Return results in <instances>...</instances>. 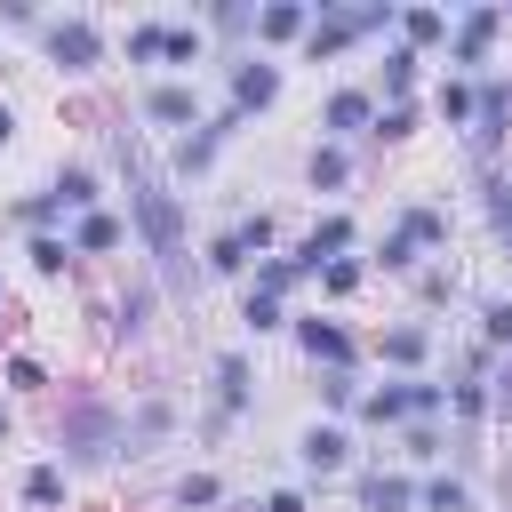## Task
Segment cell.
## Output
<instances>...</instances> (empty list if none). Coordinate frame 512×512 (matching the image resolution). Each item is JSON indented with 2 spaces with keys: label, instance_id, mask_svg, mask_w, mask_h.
Listing matches in <instances>:
<instances>
[{
  "label": "cell",
  "instance_id": "9",
  "mask_svg": "<svg viewBox=\"0 0 512 512\" xmlns=\"http://www.w3.org/2000/svg\"><path fill=\"white\" fill-rule=\"evenodd\" d=\"M136 120H144V128L192 136L208 112H200V88H192V80H144V88H136Z\"/></svg>",
  "mask_w": 512,
  "mask_h": 512
},
{
  "label": "cell",
  "instance_id": "30",
  "mask_svg": "<svg viewBox=\"0 0 512 512\" xmlns=\"http://www.w3.org/2000/svg\"><path fill=\"white\" fill-rule=\"evenodd\" d=\"M416 512H480V504H472L464 472H432V480H416Z\"/></svg>",
  "mask_w": 512,
  "mask_h": 512
},
{
  "label": "cell",
  "instance_id": "48",
  "mask_svg": "<svg viewBox=\"0 0 512 512\" xmlns=\"http://www.w3.org/2000/svg\"><path fill=\"white\" fill-rule=\"evenodd\" d=\"M256 512H312V496L304 488H272V496H256Z\"/></svg>",
  "mask_w": 512,
  "mask_h": 512
},
{
  "label": "cell",
  "instance_id": "19",
  "mask_svg": "<svg viewBox=\"0 0 512 512\" xmlns=\"http://www.w3.org/2000/svg\"><path fill=\"white\" fill-rule=\"evenodd\" d=\"M360 512H416V472H352Z\"/></svg>",
  "mask_w": 512,
  "mask_h": 512
},
{
  "label": "cell",
  "instance_id": "38",
  "mask_svg": "<svg viewBox=\"0 0 512 512\" xmlns=\"http://www.w3.org/2000/svg\"><path fill=\"white\" fill-rule=\"evenodd\" d=\"M168 504H176V512H216V504H224V480H216V472H184V480L168 488Z\"/></svg>",
  "mask_w": 512,
  "mask_h": 512
},
{
  "label": "cell",
  "instance_id": "35",
  "mask_svg": "<svg viewBox=\"0 0 512 512\" xmlns=\"http://www.w3.org/2000/svg\"><path fill=\"white\" fill-rule=\"evenodd\" d=\"M368 272H392V280H408V272H424V248H416L408 232H384V240L368 248Z\"/></svg>",
  "mask_w": 512,
  "mask_h": 512
},
{
  "label": "cell",
  "instance_id": "39",
  "mask_svg": "<svg viewBox=\"0 0 512 512\" xmlns=\"http://www.w3.org/2000/svg\"><path fill=\"white\" fill-rule=\"evenodd\" d=\"M296 280H304V264H296L288 248H280V256H256V272H248V288H264V296H288Z\"/></svg>",
  "mask_w": 512,
  "mask_h": 512
},
{
  "label": "cell",
  "instance_id": "6",
  "mask_svg": "<svg viewBox=\"0 0 512 512\" xmlns=\"http://www.w3.org/2000/svg\"><path fill=\"white\" fill-rule=\"evenodd\" d=\"M176 424H184V408H176L168 392H136V400L120 408V464H136V456H160V448L176 440Z\"/></svg>",
  "mask_w": 512,
  "mask_h": 512
},
{
  "label": "cell",
  "instance_id": "28",
  "mask_svg": "<svg viewBox=\"0 0 512 512\" xmlns=\"http://www.w3.org/2000/svg\"><path fill=\"white\" fill-rule=\"evenodd\" d=\"M120 56H128L136 72H152V64H168V16H136V24L120 32Z\"/></svg>",
  "mask_w": 512,
  "mask_h": 512
},
{
  "label": "cell",
  "instance_id": "52",
  "mask_svg": "<svg viewBox=\"0 0 512 512\" xmlns=\"http://www.w3.org/2000/svg\"><path fill=\"white\" fill-rule=\"evenodd\" d=\"M0 320H8V296H0Z\"/></svg>",
  "mask_w": 512,
  "mask_h": 512
},
{
  "label": "cell",
  "instance_id": "18",
  "mask_svg": "<svg viewBox=\"0 0 512 512\" xmlns=\"http://www.w3.org/2000/svg\"><path fill=\"white\" fill-rule=\"evenodd\" d=\"M16 496H24V512H64V504H72V472H64L56 456H40V464H24Z\"/></svg>",
  "mask_w": 512,
  "mask_h": 512
},
{
  "label": "cell",
  "instance_id": "27",
  "mask_svg": "<svg viewBox=\"0 0 512 512\" xmlns=\"http://www.w3.org/2000/svg\"><path fill=\"white\" fill-rule=\"evenodd\" d=\"M448 24H456V8H400V48L432 56V48H448Z\"/></svg>",
  "mask_w": 512,
  "mask_h": 512
},
{
  "label": "cell",
  "instance_id": "2",
  "mask_svg": "<svg viewBox=\"0 0 512 512\" xmlns=\"http://www.w3.org/2000/svg\"><path fill=\"white\" fill-rule=\"evenodd\" d=\"M56 464H64V472H112V464H120V400L72 392V400L56 408Z\"/></svg>",
  "mask_w": 512,
  "mask_h": 512
},
{
  "label": "cell",
  "instance_id": "1",
  "mask_svg": "<svg viewBox=\"0 0 512 512\" xmlns=\"http://www.w3.org/2000/svg\"><path fill=\"white\" fill-rule=\"evenodd\" d=\"M112 168H120V192H128V232L144 240V272L168 288V304L176 312H192V296H200V264H192V232H184V192H176V176H168V160L144 144V128H112Z\"/></svg>",
  "mask_w": 512,
  "mask_h": 512
},
{
  "label": "cell",
  "instance_id": "45",
  "mask_svg": "<svg viewBox=\"0 0 512 512\" xmlns=\"http://www.w3.org/2000/svg\"><path fill=\"white\" fill-rule=\"evenodd\" d=\"M416 304H456V264H424L416 272Z\"/></svg>",
  "mask_w": 512,
  "mask_h": 512
},
{
  "label": "cell",
  "instance_id": "14",
  "mask_svg": "<svg viewBox=\"0 0 512 512\" xmlns=\"http://www.w3.org/2000/svg\"><path fill=\"white\" fill-rule=\"evenodd\" d=\"M360 248V224L344 216V208H328V216H312V232L288 248L296 264H304V280H320V264H336V256H352Z\"/></svg>",
  "mask_w": 512,
  "mask_h": 512
},
{
  "label": "cell",
  "instance_id": "32",
  "mask_svg": "<svg viewBox=\"0 0 512 512\" xmlns=\"http://www.w3.org/2000/svg\"><path fill=\"white\" fill-rule=\"evenodd\" d=\"M280 328H296V320H288V304H280V296H264V288H248V296H240V336H256V344H264V336H280Z\"/></svg>",
  "mask_w": 512,
  "mask_h": 512
},
{
  "label": "cell",
  "instance_id": "33",
  "mask_svg": "<svg viewBox=\"0 0 512 512\" xmlns=\"http://www.w3.org/2000/svg\"><path fill=\"white\" fill-rule=\"evenodd\" d=\"M432 112H440L448 128H472V112H480V80H456V72H448V80L432 88Z\"/></svg>",
  "mask_w": 512,
  "mask_h": 512
},
{
  "label": "cell",
  "instance_id": "4",
  "mask_svg": "<svg viewBox=\"0 0 512 512\" xmlns=\"http://www.w3.org/2000/svg\"><path fill=\"white\" fill-rule=\"evenodd\" d=\"M496 40H504V8H488V0H472V8H456V24H448V72L456 80H488V64H496Z\"/></svg>",
  "mask_w": 512,
  "mask_h": 512
},
{
  "label": "cell",
  "instance_id": "34",
  "mask_svg": "<svg viewBox=\"0 0 512 512\" xmlns=\"http://www.w3.org/2000/svg\"><path fill=\"white\" fill-rule=\"evenodd\" d=\"M24 256H32V272H40V280H64V272L80 264V256H72V232H32V240H24Z\"/></svg>",
  "mask_w": 512,
  "mask_h": 512
},
{
  "label": "cell",
  "instance_id": "47",
  "mask_svg": "<svg viewBox=\"0 0 512 512\" xmlns=\"http://www.w3.org/2000/svg\"><path fill=\"white\" fill-rule=\"evenodd\" d=\"M0 24H8V32H32V40H40L48 8H32V0H0Z\"/></svg>",
  "mask_w": 512,
  "mask_h": 512
},
{
  "label": "cell",
  "instance_id": "15",
  "mask_svg": "<svg viewBox=\"0 0 512 512\" xmlns=\"http://www.w3.org/2000/svg\"><path fill=\"white\" fill-rule=\"evenodd\" d=\"M416 392H424V376H384V384L360 392L352 416H360V424H384V432H392V424H416Z\"/></svg>",
  "mask_w": 512,
  "mask_h": 512
},
{
  "label": "cell",
  "instance_id": "13",
  "mask_svg": "<svg viewBox=\"0 0 512 512\" xmlns=\"http://www.w3.org/2000/svg\"><path fill=\"white\" fill-rule=\"evenodd\" d=\"M328 144H352V136H376V88H328L320 96V120H312Z\"/></svg>",
  "mask_w": 512,
  "mask_h": 512
},
{
  "label": "cell",
  "instance_id": "40",
  "mask_svg": "<svg viewBox=\"0 0 512 512\" xmlns=\"http://www.w3.org/2000/svg\"><path fill=\"white\" fill-rule=\"evenodd\" d=\"M360 288H368V256H336V264H320V296L344 304V296H360Z\"/></svg>",
  "mask_w": 512,
  "mask_h": 512
},
{
  "label": "cell",
  "instance_id": "26",
  "mask_svg": "<svg viewBox=\"0 0 512 512\" xmlns=\"http://www.w3.org/2000/svg\"><path fill=\"white\" fill-rule=\"evenodd\" d=\"M200 272H208V280H248V272H256V256H248V240L224 224V232H208V248H200Z\"/></svg>",
  "mask_w": 512,
  "mask_h": 512
},
{
  "label": "cell",
  "instance_id": "5",
  "mask_svg": "<svg viewBox=\"0 0 512 512\" xmlns=\"http://www.w3.org/2000/svg\"><path fill=\"white\" fill-rule=\"evenodd\" d=\"M240 128H248V112L216 104V112H208V120H200L192 136H176V152H168V176H176V184H200V176H208V168L224 160V144H232Z\"/></svg>",
  "mask_w": 512,
  "mask_h": 512
},
{
  "label": "cell",
  "instance_id": "25",
  "mask_svg": "<svg viewBox=\"0 0 512 512\" xmlns=\"http://www.w3.org/2000/svg\"><path fill=\"white\" fill-rule=\"evenodd\" d=\"M8 224H24V240L32 232H72V208L40 184V192H24V200H8Z\"/></svg>",
  "mask_w": 512,
  "mask_h": 512
},
{
  "label": "cell",
  "instance_id": "37",
  "mask_svg": "<svg viewBox=\"0 0 512 512\" xmlns=\"http://www.w3.org/2000/svg\"><path fill=\"white\" fill-rule=\"evenodd\" d=\"M400 456H408V464H416V472H424V464H440V456H448V432H440V424H424V416H416V424H400Z\"/></svg>",
  "mask_w": 512,
  "mask_h": 512
},
{
  "label": "cell",
  "instance_id": "36",
  "mask_svg": "<svg viewBox=\"0 0 512 512\" xmlns=\"http://www.w3.org/2000/svg\"><path fill=\"white\" fill-rule=\"evenodd\" d=\"M312 392L328 416H352L360 408V368H312Z\"/></svg>",
  "mask_w": 512,
  "mask_h": 512
},
{
  "label": "cell",
  "instance_id": "44",
  "mask_svg": "<svg viewBox=\"0 0 512 512\" xmlns=\"http://www.w3.org/2000/svg\"><path fill=\"white\" fill-rule=\"evenodd\" d=\"M488 424H512V352H496L488 368Z\"/></svg>",
  "mask_w": 512,
  "mask_h": 512
},
{
  "label": "cell",
  "instance_id": "12",
  "mask_svg": "<svg viewBox=\"0 0 512 512\" xmlns=\"http://www.w3.org/2000/svg\"><path fill=\"white\" fill-rule=\"evenodd\" d=\"M296 472H304V480H336V472H352V432H344L336 416H312V424L296 432Z\"/></svg>",
  "mask_w": 512,
  "mask_h": 512
},
{
  "label": "cell",
  "instance_id": "17",
  "mask_svg": "<svg viewBox=\"0 0 512 512\" xmlns=\"http://www.w3.org/2000/svg\"><path fill=\"white\" fill-rule=\"evenodd\" d=\"M376 360H384L392 376H424V360H432V320H392V328L376 336Z\"/></svg>",
  "mask_w": 512,
  "mask_h": 512
},
{
  "label": "cell",
  "instance_id": "23",
  "mask_svg": "<svg viewBox=\"0 0 512 512\" xmlns=\"http://www.w3.org/2000/svg\"><path fill=\"white\" fill-rule=\"evenodd\" d=\"M48 192H56L72 216H96V208H104V176H96L88 160H64V168L48 176Z\"/></svg>",
  "mask_w": 512,
  "mask_h": 512
},
{
  "label": "cell",
  "instance_id": "21",
  "mask_svg": "<svg viewBox=\"0 0 512 512\" xmlns=\"http://www.w3.org/2000/svg\"><path fill=\"white\" fill-rule=\"evenodd\" d=\"M200 64H216V48H208L200 16H168V72H176V80H192Z\"/></svg>",
  "mask_w": 512,
  "mask_h": 512
},
{
  "label": "cell",
  "instance_id": "42",
  "mask_svg": "<svg viewBox=\"0 0 512 512\" xmlns=\"http://www.w3.org/2000/svg\"><path fill=\"white\" fill-rule=\"evenodd\" d=\"M480 344L512 352V296H480Z\"/></svg>",
  "mask_w": 512,
  "mask_h": 512
},
{
  "label": "cell",
  "instance_id": "10",
  "mask_svg": "<svg viewBox=\"0 0 512 512\" xmlns=\"http://www.w3.org/2000/svg\"><path fill=\"white\" fill-rule=\"evenodd\" d=\"M208 392H216V416H224V424L256 416V360H248V344H224V352L208 360Z\"/></svg>",
  "mask_w": 512,
  "mask_h": 512
},
{
  "label": "cell",
  "instance_id": "3",
  "mask_svg": "<svg viewBox=\"0 0 512 512\" xmlns=\"http://www.w3.org/2000/svg\"><path fill=\"white\" fill-rule=\"evenodd\" d=\"M40 64L56 72V80H96L104 64H112V40H104V24L96 16H48L40 24Z\"/></svg>",
  "mask_w": 512,
  "mask_h": 512
},
{
  "label": "cell",
  "instance_id": "53",
  "mask_svg": "<svg viewBox=\"0 0 512 512\" xmlns=\"http://www.w3.org/2000/svg\"><path fill=\"white\" fill-rule=\"evenodd\" d=\"M0 296H8V288H0Z\"/></svg>",
  "mask_w": 512,
  "mask_h": 512
},
{
  "label": "cell",
  "instance_id": "31",
  "mask_svg": "<svg viewBox=\"0 0 512 512\" xmlns=\"http://www.w3.org/2000/svg\"><path fill=\"white\" fill-rule=\"evenodd\" d=\"M480 216H488L496 248H512V168H488L480 176Z\"/></svg>",
  "mask_w": 512,
  "mask_h": 512
},
{
  "label": "cell",
  "instance_id": "22",
  "mask_svg": "<svg viewBox=\"0 0 512 512\" xmlns=\"http://www.w3.org/2000/svg\"><path fill=\"white\" fill-rule=\"evenodd\" d=\"M416 80H424V56L416 48H384V72H376V104H416Z\"/></svg>",
  "mask_w": 512,
  "mask_h": 512
},
{
  "label": "cell",
  "instance_id": "49",
  "mask_svg": "<svg viewBox=\"0 0 512 512\" xmlns=\"http://www.w3.org/2000/svg\"><path fill=\"white\" fill-rule=\"evenodd\" d=\"M0 144H16V104H0Z\"/></svg>",
  "mask_w": 512,
  "mask_h": 512
},
{
  "label": "cell",
  "instance_id": "8",
  "mask_svg": "<svg viewBox=\"0 0 512 512\" xmlns=\"http://www.w3.org/2000/svg\"><path fill=\"white\" fill-rule=\"evenodd\" d=\"M160 304H168V288H160V280L136 264V272L120 280L112 312H104V320H112V344H144V336H152V320H160Z\"/></svg>",
  "mask_w": 512,
  "mask_h": 512
},
{
  "label": "cell",
  "instance_id": "46",
  "mask_svg": "<svg viewBox=\"0 0 512 512\" xmlns=\"http://www.w3.org/2000/svg\"><path fill=\"white\" fill-rule=\"evenodd\" d=\"M232 232H240V240H248V256H272V240H280V224H272V216H264V208H256V216H240V224H232Z\"/></svg>",
  "mask_w": 512,
  "mask_h": 512
},
{
  "label": "cell",
  "instance_id": "7",
  "mask_svg": "<svg viewBox=\"0 0 512 512\" xmlns=\"http://www.w3.org/2000/svg\"><path fill=\"white\" fill-rule=\"evenodd\" d=\"M280 88H288V72H280L264 48L224 56V104H232V112H248V120H256V112H272V104H280Z\"/></svg>",
  "mask_w": 512,
  "mask_h": 512
},
{
  "label": "cell",
  "instance_id": "11",
  "mask_svg": "<svg viewBox=\"0 0 512 512\" xmlns=\"http://www.w3.org/2000/svg\"><path fill=\"white\" fill-rule=\"evenodd\" d=\"M288 336H296L304 368H360V336H352L344 320H328V312H304Z\"/></svg>",
  "mask_w": 512,
  "mask_h": 512
},
{
  "label": "cell",
  "instance_id": "20",
  "mask_svg": "<svg viewBox=\"0 0 512 512\" xmlns=\"http://www.w3.org/2000/svg\"><path fill=\"white\" fill-rule=\"evenodd\" d=\"M120 248H128V216H120V208L72 216V256H120Z\"/></svg>",
  "mask_w": 512,
  "mask_h": 512
},
{
  "label": "cell",
  "instance_id": "50",
  "mask_svg": "<svg viewBox=\"0 0 512 512\" xmlns=\"http://www.w3.org/2000/svg\"><path fill=\"white\" fill-rule=\"evenodd\" d=\"M8 432H16V408H8V400H0V448H8Z\"/></svg>",
  "mask_w": 512,
  "mask_h": 512
},
{
  "label": "cell",
  "instance_id": "29",
  "mask_svg": "<svg viewBox=\"0 0 512 512\" xmlns=\"http://www.w3.org/2000/svg\"><path fill=\"white\" fill-rule=\"evenodd\" d=\"M392 232H408L424 256H440V248H448V208H432V200H408V208L392 216Z\"/></svg>",
  "mask_w": 512,
  "mask_h": 512
},
{
  "label": "cell",
  "instance_id": "43",
  "mask_svg": "<svg viewBox=\"0 0 512 512\" xmlns=\"http://www.w3.org/2000/svg\"><path fill=\"white\" fill-rule=\"evenodd\" d=\"M0 384H8V392H48V368H40L32 352H8V360H0Z\"/></svg>",
  "mask_w": 512,
  "mask_h": 512
},
{
  "label": "cell",
  "instance_id": "16",
  "mask_svg": "<svg viewBox=\"0 0 512 512\" xmlns=\"http://www.w3.org/2000/svg\"><path fill=\"white\" fill-rule=\"evenodd\" d=\"M312 32V0H256V48H304Z\"/></svg>",
  "mask_w": 512,
  "mask_h": 512
},
{
  "label": "cell",
  "instance_id": "51",
  "mask_svg": "<svg viewBox=\"0 0 512 512\" xmlns=\"http://www.w3.org/2000/svg\"><path fill=\"white\" fill-rule=\"evenodd\" d=\"M504 32H512V8H504Z\"/></svg>",
  "mask_w": 512,
  "mask_h": 512
},
{
  "label": "cell",
  "instance_id": "24",
  "mask_svg": "<svg viewBox=\"0 0 512 512\" xmlns=\"http://www.w3.org/2000/svg\"><path fill=\"white\" fill-rule=\"evenodd\" d=\"M344 184H352V152L328 144V136H312V152H304V192H344Z\"/></svg>",
  "mask_w": 512,
  "mask_h": 512
},
{
  "label": "cell",
  "instance_id": "41",
  "mask_svg": "<svg viewBox=\"0 0 512 512\" xmlns=\"http://www.w3.org/2000/svg\"><path fill=\"white\" fill-rule=\"evenodd\" d=\"M424 128V104H376V144H408Z\"/></svg>",
  "mask_w": 512,
  "mask_h": 512
}]
</instances>
